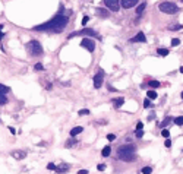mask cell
<instances>
[{
	"instance_id": "obj_13",
	"label": "cell",
	"mask_w": 183,
	"mask_h": 174,
	"mask_svg": "<svg viewBox=\"0 0 183 174\" xmlns=\"http://www.w3.org/2000/svg\"><path fill=\"white\" fill-rule=\"evenodd\" d=\"M82 130H83V129H82L81 126H76V127H73V129L70 130V136H72V138H75V136H76V135H79V133H82Z\"/></svg>"
},
{
	"instance_id": "obj_27",
	"label": "cell",
	"mask_w": 183,
	"mask_h": 174,
	"mask_svg": "<svg viewBox=\"0 0 183 174\" xmlns=\"http://www.w3.org/2000/svg\"><path fill=\"white\" fill-rule=\"evenodd\" d=\"M146 95H148V98H151V99H155L157 98V92L155 91H148V94H146Z\"/></svg>"
},
{
	"instance_id": "obj_20",
	"label": "cell",
	"mask_w": 183,
	"mask_h": 174,
	"mask_svg": "<svg viewBox=\"0 0 183 174\" xmlns=\"http://www.w3.org/2000/svg\"><path fill=\"white\" fill-rule=\"evenodd\" d=\"M157 53H158V56L166 57V56L168 54V50H167V48H158V50H157Z\"/></svg>"
},
{
	"instance_id": "obj_6",
	"label": "cell",
	"mask_w": 183,
	"mask_h": 174,
	"mask_svg": "<svg viewBox=\"0 0 183 174\" xmlns=\"http://www.w3.org/2000/svg\"><path fill=\"white\" fill-rule=\"evenodd\" d=\"M103 82H104V70H98L97 72V75L94 76V86L97 89L98 88H101V85H103Z\"/></svg>"
},
{
	"instance_id": "obj_19",
	"label": "cell",
	"mask_w": 183,
	"mask_h": 174,
	"mask_svg": "<svg viewBox=\"0 0 183 174\" xmlns=\"http://www.w3.org/2000/svg\"><path fill=\"white\" fill-rule=\"evenodd\" d=\"M73 145H78V141H76L75 138H72V139H69V141L66 142V148H72Z\"/></svg>"
},
{
	"instance_id": "obj_7",
	"label": "cell",
	"mask_w": 183,
	"mask_h": 174,
	"mask_svg": "<svg viewBox=\"0 0 183 174\" xmlns=\"http://www.w3.org/2000/svg\"><path fill=\"white\" fill-rule=\"evenodd\" d=\"M104 5L107 6L108 10H112V12H117L120 9V2L119 0H104Z\"/></svg>"
},
{
	"instance_id": "obj_17",
	"label": "cell",
	"mask_w": 183,
	"mask_h": 174,
	"mask_svg": "<svg viewBox=\"0 0 183 174\" xmlns=\"http://www.w3.org/2000/svg\"><path fill=\"white\" fill-rule=\"evenodd\" d=\"M170 121H172V117H166V119H164L161 123H158V126H160V127H166Z\"/></svg>"
},
{
	"instance_id": "obj_1",
	"label": "cell",
	"mask_w": 183,
	"mask_h": 174,
	"mask_svg": "<svg viewBox=\"0 0 183 174\" xmlns=\"http://www.w3.org/2000/svg\"><path fill=\"white\" fill-rule=\"evenodd\" d=\"M67 22H69L67 15L59 13V15H56L53 19H50L48 22L41 23V25H37V27H34L32 29L34 31H40V32L44 31V32H56V34H59V32H62L65 29Z\"/></svg>"
},
{
	"instance_id": "obj_33",
	"label": "cell",
	"mask_w": 183,
	"mask_h": 174,
	"mask_svg": "<svg viewBox=\"0 0 183 174\" xmlns=\"http://www.w3.org/2000/svg\"><path fill=\"white\" fill-rule=\"evenodd\" d=\"M135 136H136V138H142V136H144V132H142V130H135Z\"/></svg>"
},
{
	"instance_id": "obj_8",
	"label": "cell",
	"mask_w": 183,
	"mask_h": 174,
	"mask_svg": "<svg viewBox=\"0 0 183 174\" xmlns=\"http://www.w3.org/2000/svg\"><path fill=\"white\" fill-rule=\"evenodd\" d=\"M81 45H82L83 48H87L88 51H94V50H95V43H94L91 38H88V37L81 41Z\"/></svg>"
},
{
	"instance_id": "obj_29",
	"label": "cell",
	"mask_w": 183,
	"mask_h": 174,
	"mask_svg": "<svg viewBox=\"0 0 183 174\" xmlns=\"http://www.w3.org/2000/svg\"><path fill=\"white\" fill-rule=\"evenodd\" d=\"M87 114H89V110L88 108H82L79 111V116H87Z\"/></svg>"
},
{
	"instance_id": "obj_9",
	"label": "cell",
	"mask_w": 183,
	"mask_h": 174,
	"mask_svg": "<svg viewBox=\"0 0 183 174\" xmlns=\"http://www.w3.org/2000/svg\"><path fill=\"white\" fill-rule=\"evenodd\" d=\"M139 0H122V6H123L125 9H130L133 6H136Z\"/></svg>"
},
{
	"instance_id": "obj_41",
	"label": "cell",
	"mask_w": 183,
	"mask_h": 174,
	"mask_svg": "<svg viewBox=\"0 0 183 174\" xmlns=\"http://www.w3.org/2000/svg\"><path fill=\"white\" fill-rule=\"evenodd\" d=\"M2 28H3V27H2V25H0V29H2ZM3 37H5V34H3V32H0V40H2Z\"/></svg>"
},
{
	"instance_id": "obj_2",
	"label": "cell",
	"mask_w": 183,
	"mask_h": 174,
	"mask_svg": "<svg viewBox=\"0 0 183 174\" xmlns=\"http://www.w3.org/2000/svg\"><path fill=\"white\" fill-rule=\"evenodd\" d=\"M135 151H136V148L133 146V145H122L117 149V158L120 161L130 163V161L135 159Z\"/></svg>"
},
{
	"instance_id": "obj_35",
	"label": "cell",
	"mask_w": 183,
	"mask_h": 174,
	"mask_svg": "<svg viewBox=\"0 0 183 174\" xmlns=\"http://www.w3.org/2000/svg\"><path fill=\"white\" fill-rule=\"evenodd\" d=\"M152 104H151V101H148V99H145V101H144V107L145 108H148V107H151Z\"/></svg>"
},
{
	"instance_id": "obj_37",
	"label": "cell",
	"mask_w": 183,
	"mask_h": 174,
	"mask_svg": "<svg viewBox=\"0 0 183 174\" xmlns=\"http://www.w3.org/2000/svg\"><path fill=\"white\" fill-rule=\"evenodd\" d=\"M164 145H166L167 148H170V146H172V141H170V139L167 138V139H166V142H164Z\"/></svg>"
},
{
	"instance_id": "obj_10",
	"label": "cell",
	"mask_w": 183,
	"mask_h": 174,
	"mask_svg": "<svg viewBox=\"0 0 183 174\" xmlns=\"http://www.w3.org/2000/svg\"><path fill=\"white\" fill-rule=\"evenodd\" d=\"M10 155L13 157L15 159H23V158H27V152L25 151H12Z\"/></svg>"
},
{
	"instance_id": "obj_30",
	"label": "cell",
	"mask_w": 183,
	"mask_h": 174,
	"mask_svg": "<svg viewBox=\"0 0 183 174\" xmlns=\"http://www.w3.org/2000/svg\"><path fill=\"white\" fill-rule=\"evenodd\" d=\"M161 136H164V138L167 139V138H168V136H170V132H168L167 129H163V132H161Z\"/></svg>"
},
{
	"instance_id": "obj_26",
	"label": "cell",
	"mask_w": 183,
	"mask_h": 174,
	"mask_svg": "<svg viewBox=\"0 0 183 174\" xmlns=\"http://www.w3.org/2000/svg\"><path fill=\"white\" fill-rule=\"evenodd\" d=\"M37 72H41V70H44V66H43V63H35V67H34Z\"/></svg>"
},
{
	"instance_id": "obj_31",
	"label": "cell",
	"mask_w": 183,
	"mask_h": 174,
	"mask_svg": "<svg viewBox=\"0 0 183 174\" xmlns=\"http://www.w3.org/2000/svg\"><path fill=\"white\" fill-rule=\"evenodd\" d=\"M179 44H180V40H179V38H173V40H172V45H173V47H176V45H179Z\"/></svg>"
},
{
	"instance_id": "obj_3",
	"label": "cell",
	"mask_w": 183,
	"mask_h": 174,
	"mask_svg": "<svg viewBox=\"0 0 183 174\" xmlns=\"http://www.w3.org/2000/svg\"><path fill=\"white\" fill-rule=\"evenodd\" d=\"M27 50H28L29 56H32V57H38L43 54V47H41L40 41H37V40H31L27 44Z\"/></svg>"
},
{
	"instance_id": "obj_34",
	"label": "cell",
	"mask_w": 183,
	"mask_h": 174,
	"mask_svg": "<svg viewBox=\"0 0 183 174\" xmlns=\"http://www.w3.org/2000/svg\"><path fill=\"white\" fill-rule=\"evenodd\" d=\"M107 139H108V141H114V139H116V135L108 133V135H107Z\"/></svg>"
},
{
	"instance_id": "obj_18",
	"label": "cell",
	"mask_w": 183,
	"mask_h": 174,
	"mask_svg": "<svg viewBox=\"0 0 183 174\" xmlns=\"http://www.w3.org/2000/svg\"><path fill=\"white\" fill-rule=\"evenodd\" d=\"M101 154H103V157H108L110 154H112V148H110V146H104Z\"/></svg>"
},
{
	"instance_id": "obj_23",
	"label": "cell",
	"mask_w": 183,
	"mask_h": 174,
	"mask_svg": "<svg viewBox=\"0 0 183 174\" xmlns=\"http://www.w3.org/2000/svg\"><path fill=\"white\" fill-rule=\"evenodd\" d=\"M173 121L177 124V126H183V116H179V117H176Z\"/></svg>"
},
{
	"instance_id": "obj_21",
	"label": "cell",
	"mask_w": 183,
	"mask_h": 174,
	"mask_svg": "<svg viewBox=\"0 0 183 174\" xmlns=\"http://www.w3.org/2000/svg\"><path fill=\"white\" fill-rule=\"evenodd\" d=\"M148 86H150V88H160V82H158V81H150Z\"/></svg>"
},
{
	"instance_id": "obj_32",
	"label": "cell",
	"mask_w": 183,
	"mask_h": 174,
	"mask_svg": "<svg viewBox=\"0 0 183 174\" xmlns=\"http://www.w3.org/2000/svg\"><path fill=\"white\" fill-rule=\"evenodd\" d=\"M47 168H48V170H51V171H56V168H57V165H54L53 163H50V164H48V165H47Z\"/></svg>"
},
{
	"instance_id": "obj_15",
	"label": "cell",
	"mask_w": 183,
	"mask_h": 174,
	"mask_svg": "<svg viewBox=\"0 0 183 174\" xmlns=\"http://www.w3.org/2000/svg\"><path fill=\"white\" fill-rule=\"evenodd\" d=\"M9 91H10L9 86H6V85H3V83H0V94H2V95H6Z\"/></svg>"
},
{
	"instance_id": "obj_25",
	"label": "cell",
	"mask_w": 183,
	"mask_h": 174,
	"mask_svg": "<svg viewBox=\"0 0 183 174\" xmlns=\"http://www.w3.org/2000/svg\"><path fill=\"white\" fill-rule=\"evenodd\" d=\"M5 104H7V97L0 94V105H5Z\"/></svg>"
},
{
	"instance_id": "obj_38",
	"label": "cell",
	"mask_w": 183,
	"mask_h": 174,
	"mask_svg": "<svg viewBox=\"0 0 183 174\" xmlns=\"http://www.w3.org/2000/svg\"><path fill=\"white\" fill-rule=\"evenodd\" d=\"M88 19H89V16H83V19H82V25H87Z\"/></svg>"
},
{
	"instance_id": "obj_43",
	"label": "cell",
	"mask_w": 183,
	"mask_h": 174,
	"mask_svg": "<svg viewBox=\"0 0 183 174\" xmlns=\"http://www.w3.org/2000/svg\"><path fill=\"white\" fill-rule=\"evenodd\" d=\"M182 99H183V92H182Z\"/></svg>"
},
{
	"instance_id": "obj_11",
	"label": "cell",
	"mask_w": 183,
	"mask_h": 174,
	"mask_svg": "<svg viewBox=\"0 0 183 174\" xmlns=\"http://www.w3.org/2000/svg\"><path fill=\"white\" fill-rule=\"evenodd\" d=\"M129 41H130V43H145V41H146V38H145V34H144V32H139L136 37L130 38Z\"/></svg>"
},
{
	"instance_id": "obj_14",
	"label": "cell",
	"mask_w": 183,
	"mask_h": 174,
	"mask_svg": "<svg viewBox=\"0 0 183 174\" xmlns=\"http://www.w3.org/2000/svg\"><path fill=\"white\" fill-rule=\"evenodd\" d=\"M123 104H125V98L120 97V98H116V99H114V107H116V108H120Z\"/></svg>"
},
{
	"instance_id": "obj_16",
	"label": "cell",
	"mask_w": 183,
	"mask_h": 174,
	"mask_svg": "<svg viewBox=\"0 0 183 174\" xmlns=\"http://www.w3.org/2000/svg\"><path fill=\"white\" fill-rule=\"evenodd\" d=\"M97 15H100L103 18H108V12L106 9H97Z\"/></svg>"
},
{
	"instance_id": "obj_44",
	"label": "cell",
	"mask_w": 183,
	"mask_h": 174,
	"mask_svg": "<svg viewBox=\"0 0 183 174\" xmlns=\"http://www.w3.org/2000/svg\"><path fill=\"white\" fill-rule=\"evenodd\" d=\"M182 2H183V0H182Z\"/></svg>"
},
{
	"instance_id": "obj_4",
	"label": "cell",
	"mask_w": 183,
	"mask_h": 174,
	"mask_svg": "<svg viewBox=\"0 0 183 174\" xmlns=\"http://www.w3.org/2000/svg\"><path fill=\"white\" fill-rule=\"evenodd\" d=\"M158 9H160L161 12H164V13H168V15H173L179 10V7L172 2H163L160 6H158Z\"/></svg>"
},
{
	"instance_id": "obj_22",
	"label": "cell",
	"mask_w": 183,
	"mask_h": 174,
	"mask_svg": "<svg viewBox=\"0 0 183 174\" xmlns=\"http://www.w3.org/2000/svg\"><path fill=\"white\" fill-rule=\"evenodd\" d=\"M145 6H146L145 3H141V5H139V6L136 7V13H138V15H141V13H142V12L145 10Z\"/></svg>"
},
{
	"instance_id": "obj_39",
	"label": "cell",
	"mask_w": 183,
	"mask_h": 174,
	"mask_svg": "<svg viewBox=\"0 0 183 174\" xmlns=\"http://www.w3.org/2000/svg\"><path fill=\"white\" fill-rule=\"evenodd\" d=\"M142 127H144V124H142V123L139 121V123L136 124V130H142Z\"/></svg>"
},
{
	"instance_id": "obj_28",
	"label": "cell",
	"mask_w": 183,
	"mask_h": 174,
	"mask_svg": "<svg viewBox=\"0 0 183 174\" xmlns=\"http://www.w3.org/2000/svg\"><path fill=\"white\" fill-rule=\"evenodd\" d=\"M152 173V168L151 167H144L142 168V174H151Z\"/></svg>"
},
{
	"instance_id": "obj_12",
	"label": "cell",
	"mask_w": 183,
	"mask_h": 174,
	"mask_svg": "<svg viewBox=\"0 0 183 174\" xmlns=\"http://www.w3.org/2000/svg\"><path fill=\"white\" fill-rule=\"evenodd\" d=\"M56 171H57V173H60V174L67 173V171H69V165H67V164H62V165H59V167L56 168Z\"/></svg>"
},
{
	"instance_id": "obj_5",
	"label": "cell",
	"mask_w": 183,
	"mask_h": 174,
	"mask_svg": "<svg viewBox=\"0 0 183 174\" xmlns=\"http://www.w3.org/2000/svg\"><path fill=\"white\" fill-rule=\"evenodd\" d=\"M78 35H85V37H95V38H101L100 34L97 32L95 29H82V31H75V32H72L69 34V38H73V37H78Z\"/></svg>"
},
{
	"instance_id": "obj_24",
	"label": "cell",
	"mask_w": 183,
	"mask_h": 174,
	"mask_svg": "<svg viewBox=\"0 0 183 174\" xmlns=\"http://www.w3.org/2000/svg\"><path fill=\"white\" fill-rule=\"evenodd\" d=\"M170 31H179V29H183V25H172V27H168Z\"/></svg>"
},
{
	"instance_id": "obj_42",
	"label": "cell",
	"mask_w": 183,
	"mask_h": 174,
	"mask_svg": "<svg viewBox=\"0 0 183 174\" xmlns=\"http://www.w3.org/2000/svg\"><path fill=\"white\" fill-rule=\"evenodd\" d=\"M179 70H180V73H183V66H182V67H180Z\"/></svg>"
},
{
	"instance_id": "obj_40",
	"label": "cell",
	"mask_w": 183,
	"mask_h": 174,
	"mask_svg": "<svg viewBox=\"0 0 183 174\" xmlns=\"http://www.w3.org/2000/svg\"><path fill=\"white\" fill-rule=\"evenodd\" d=\"M88 173H89L88 170H79L78 171V174H88Z\"/></svg>"
},
{
	"instance_id": "obj_36",
	"label": "cell",
	"mask_w": 183,
	"mask_h": 174,
	"mask_svg": "<svg viewBox=\"0 0 183 174\" xmlns=\"http://www.w3.org/2000/svg\"><path fill=\"white\" fill-rule=\"evenodd\" d=\"M106 164H98V165H97V170H100V171H103V170H106Z\"/></svg>"
}]
</instances>
